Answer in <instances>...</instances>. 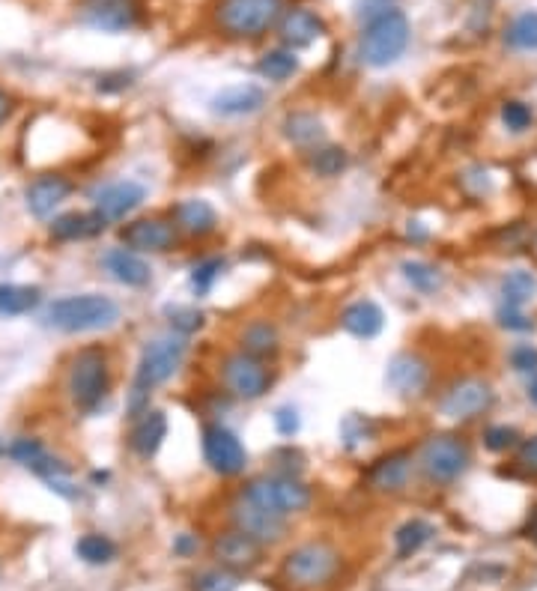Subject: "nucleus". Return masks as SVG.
<instances>
[{
	"mask_svg": "<svg viewBox=\"0 0 537 591\" xmlns=\"http://www.w3.org/2000/svg\"><path fill=\"white\" fill-rule=\"evenodd\" d=\"M284 12L287 0H215L212 21L227 39H260Z\"/></svg>",
	"mask_w": 537,
	"mask_h": 591,
	"instance_id": "7ed1b4c3",
	"label": "nucleus"
},
{
	"mask_svg": "<svg viewBox=\"0 0 537 591\" xmlns=\"http://www.w3.org/2000/svg\"><path fill=\"white\" fill-rule=\"evenodd\" d=\"M105 230V221L96 212H63L51 221L48 233L57 242H78V239H93L96 233Z\"/></svg>",
	"mask_w": 537,
	"mask_h": 591,
	"instance_id": "cd10ccee",
	"label": "nucleus"
},
{
	"mask_svg": "<svg viewBox=\"0 0 537 591\" xmlns=\"http://www.w3.org/2000/svg\"><path fill=\"white\" fill-rule=\"evenodd\" d=\"M266 105V90L257 84H233L212 96V114L218 117H251Z\"/></svg>",
	"mask_w": 537,
	"mask_h": 591,
	"instance_id": "5701e85b",
	"label": "nucleus"
},
{
	"mask_svg": "<svg viewBox=\"0 0 537 591\" xmlns=\"http://www.w3.org/2000/svg\"><path fill=\"white\" fill-rule=\"evenodd\" d=\"M102 269L123 287H147L153 281V266L144 260V254L129 248H108L102 254Z\"/></svg>",
	"mask_w": 537,
	"mask_h": 591,
	"instance_id": "412c9836",
	"label": "nucleus"
},
{
	"mask_svg": "<svg viewBox=\"0 0 537 591\" xmlns=\"http://www.w3.org/2000/svg\"><path fill=\"white\" fill-rule=\"evenodd\" d=\"M502 296H505V305H511V308L529 305L537 296V278L529 269H511L502 278Z\"/></svg>",
	"mask_w": 537,
	"mask_h": 591,
	"instance_id": "72a5a7b5",
	"label": "nucleus"
},
{
	"mask_svg": "<svg viewBox=\"0 0 537 591\" xmlns=\"http://www.w3.org/2000/svg\"><path fill=\"white\" fill-rule=\"evenodd\" d=\"M499 326L508 329V332H532V329H535V320H529V317L523 314V308L505 305V308L499 311Z\"/></svg>",
	"mask_w": 537,
	"mask_h": 591,
	"instance_id": "c03bdc74",
	"label": "nucleus"
},
{
	"mask_svg": "<svg viewBox=\"0 0 537 591\" xmlns=\"http://www.w3.org/2000/svg\"><path fill=\"white\" fill-rule=\"evenodd\" d=\"M72 195V180L63 177V174H42L36 177L27 192H24V200H27V209L36 215V218H48L54 215V209Z\"/></svg>",
	"mask_w": 537,
	"mask_h": 591,
	"instance_id": "4be33fe9",
	"label": "nucleus"
},
{
	"mask_svg": "<svg viewBox=\"0 0 537 591\" xmlns=\"http://www.w3.org/2000/svg\"><path fill=\"white\" fill-rule=\"evenodd\" d=\"M508 362L517 374H535L537 371V347L532 344H517L508 353Z\"/></svg>",
	"mask_w": 537,
	"mask_h": 591,
	"instance_id": "37998d69",
	"label": "nucleus"
},
{
	"mask_svg": "<svg viewBox=\"0 0 537 591\" xmlns=\"http://www.w3.org/2000/svg\"><path fill=\"white\" fill-rule=\"evenodd\" d=\"M412 475H415V454L406 448H397L370 463V469L364 472V484L373 493H403Z\"/></svg>",
	"mask_w": 537,
	"mask_h": 591,
	"instance_id": "ddd939ff",
	"label": "nucleus"
},
{
	"mask_svg": "<svg viewBox=\"0 0 537 591\" xmlns=\"http://www.w3.org/2000/svg\"><path fill=\"white\" fill-rule=\"evenodd\" d=\"M502 123H505V129H508V132L523 135L526 129H532L535 114H532V108H529L526 102L511 99V102H505V105H502Z\"/></svg>",
	"mask_w": 537,
	"mask_h": 591,
	"instance_id": "ea45409f",
	"label": "nucleus"
},
{
	"mask_svg": "<svg viewBox=\"0 0 537 591\" xmlns=\"http://www.w3.org/2000/svg\"><path fill=\"white\" fill-rule=\"evenodd\" d=\"M278 30H281V39H284V48H308L314 45L323 33H326V21L308 9V6H293L281 15L278 21Z\"/></svg>",
	"mask_w": 537,
	"mask_h": 591,
	"instance_id": "aec40b11",
	"label": "nucleus"
},
{
	"mask_svg": "<svg viewBox=\"0 0 537 591\" xmlns=\"http://www.w3.org/2000/svg\"><path fill=\"white\" fill-rule=\"evenodd\" d=\"M168 439V415L162 409H147L144 415L135 418L132 433H129V445L138 457L150 460L159 454V448Z\"/></svg>",
	"mask_w": 537,
	"mask_h": 591,
	"instance_id": "b1692460",
	"label": "nucleus"
},
{
	"mask_svg": "<svg viewBox=\"0 0 537 591\" xmlns=\"http://www.w3.org/2000/svg\"><path fill=\"white\" fill-rule=\"evenodd\" d=\"M517 463H520L526 472L537 475V436L526 439V442L520 445V457H517Z\"/></svg>",
	"mask_w": 537,
	"mask_h": 591,
	"instance_id": "49530a36",
	"label": "nucleus"
},
{
	"mask_svg": "<svg viewBox=\"0 0 537 591\" xmlns=\"http://www.w3.org/2000/svg\"><path fill=\"white\" fill-rule=\"evenodd\" d=\"M239 350L248 353V356H257L263 362L275 359L281 353V335H278L275 323H269V320H251L239 332Z\"/></svg>",
	"mask_w": 537,
	"mask_h": 591,
	"instance_id": "bb28decb",
	"label": "nucleus"
},
{
	"mask_svg": "<svg viewBox=\"0 0 537 591\" xmlns=\"http://www.w3.org/2000/svg\"><path fill=\"white\" fill-rule=\"evenodd\" d=\"M174 550H177L179 556H191V553L197 550V541H194L191 535H179L177 544H174Z\"/></svg>",
	"mask_w": 537,
	"mask_h": 591,
	"instance_id": "de8ad7c7",
	"label": "nucleus"
},
{
	"mask_svg": "<svg viewBox=\"0 0 537 591\" xmlns=\"http://www.w3.org/2000/svg\"><path fill=\"white\" fill-rule=\"evenodd\" d=\"M39 302H42V290H39V287H27V284H0V314H3V317L30 314Z\"/></svg>",
	"mask_w": 537,
	"mask_h": 591,
	"instance_id": "7c9ffc66",
	"label": "nucleus"
},
{
	"mask_svg": "<svg viewBox=\"0 0 537 591\" xmlns=\"http://www.w3.org/2000/svg\"><path fill=\"white\" fill-rule=\"evenodd\" d=\"M6 451H9V457H12L15 463H21V466L33 469V472H36V475H42V478L69 475V469H66L60 460H54V457L48 454V448H45L39 439H33V436H21V439H15Z\"/></svg>",
	"mask_w": 537,
	"mask_h": 591,
	"instance_id": "393cba45",
	"label": "nucleus"
},
{
	"mask_svg": "<svg viewBox=\"0 0 537 591\" xmlns=\"http://www.w3.org/2000/svg\"><path fill=\"white\" fill-rule=\"evenodd\" d=\"M385 383L400 397H421L430 386V368L418 353H400L391 359L385 371Z\"/></svg>",
	"mask_w": 537,
	"mask_h": 591,
	"instance_id": "f3484780",
	"label": "nucleus"
},
{
	"mask_svg": "<svg viewBox=\"0 0 537 591\" xmlns=\"http://www.w3.org/2000/svg\"><path fill=\"white\" fill-rule=\"evenodd\" d=\"M212 553H215L221 568L236 571V574H245V571H251L263 562V544L254 541L251 535L239 532V529H230V532L218 535L215 544H212Z\"/></svg>",
	"mask_w": 537,
	"mask_h": 591,
	"instance_id": "dca6fc26",
	"label": "nucleus"
},
{
	"mask_svg": "<svg viewBox=\"0 0 537 591\" xmlns=\"http://www.w3.org/2000/svg\"><path fill=\"white\" fill-rule=\"evenodd\" d=\"M111 392V362L102 347H84L72 356L69 374H66V394L69 400L93 412Z\"/></svg>",
	"mask_w": 537,
	"mask_h": 591,
	"instance_id": "20e7f679",
	"label": "nucleus"
},
{
	"mask_svg": "<svg viewBox=\"0 0 537 591\" xmlns=\"http://www.w3.org/2000/svg\"><path fill=\"white\" fill-rule=\"evenodd\" d=\"M218 383L236 400H260L272 389L275 374L269 371V365L263 359L236 350V353H227L218 362Z\"/></svg>",
	"mask_w": 537,
	"mask_h": 591,
	"instance_id": "1a4fd4ad",
	"label": "nucleus"
},
{
	"mask_svg": "<svg viewBox=\"0 0 537 591\" xmlns=\"http://www.w3.org/2000/svg\"><path fill=\"white\" fill-rule=\"evenodd\" d=\"M350 165V156L347 150L341 147H332V144H320L314 150H308V168L323 177V180H332V177H341Z\"/></svg>",
	"mask_w": 537,
	"mask_h": 591,
	"instance_id": "473e14b6",
	"label": "nucleus"
},
{
	"mask_svg": "<svg viewBox=\"0 0 537 591\" xmlns=\"http://www.w3.org/2000/svg\"><path fill=\"white\" fill-rule=\"evenodd\" d=\"M185 356H188V338L179 335V332H168V335H159V338L147 341L144 350H141L138 368H135L132 389L153 392V389L165 386L168 380L177 377L179 368L185 365Z\"/></svg>",
	"mask_w": 537,
	"mask_h": 591,
	"instance_id": "39448f33",
	"label": "nucleus"
},
{
	"mask_svg": "<svg viewBox=\"0 0 537 591\" xmlns=\"http://www.w3.org/2000/svg\"><path fill=\"white\" fill-rule=\"evenodd\" d=\"M496 403V392L490 383L478 380V377H466V380H457L448 392L442 394L439 400V412L448 418V421H475L481 418L484 412H490Z\"/></svg>",
	"mask_w": 537,
	"mask_h": 591,
	"instance_id": "9b49d317",
	"label": "nucleus"
},
{
	"mask_svg": "<svg viewBox=\"0 0 537 591\" xmlns=\"http://www.w3.org/2000/svg\"><path fill=\"white\" fill-rule=\"evenodd\" d=\"M12 117V96L6 90H0V126Z\"/></svg>",
	"mask_w": 537,
	"mask_h": 591,
	"instance_id": "09e8293b",
	"label": "nucleus"
},
{
	"mask_svg": "<svg viewBox=\"0 0 537 591\" xmlns=\"http://www.w3.org/2000/svg\"><path fill=\"white\" fill-rule=\"evenodd\" d=\"M403 278L418 290V293H436L442 287V272L424 260H403Z\"/></svg>",
	"mask_w": 537,
	"mask_h": 591,
	"instance_id": "e433bc0d",
	"label": "nucleus"
},
{
	"mask_svg": "<svg viewBox=\"0 0 537 591\" xmlns=\"http://www.w3.org/2000/svg\"><path fill=\"white\" fill-rule=\"evenodd\" d=\"M171 221L179 230V236H191V239H206L218 230V212L209 200L203 197H185L171 206Z\"/></svg>",
	"mask_w": 537,
	"mask_h": 591,
	"instance_id": "6ab92c4d",
	"label": "nucleus"
},
{
	"mask_svg": "<svg viewBox=\"0 0 537 591\" xmlns=\"http://www.w3.org/2000/svg\"><path fill=\"white\" fill-rule=\"evenodd\" d=\"M436 535V526L415 517V520H406L397 532H394V547H397V556L400 559H409L415 556L424 544H430V538Z\"/></svg>",
	"mask_w": 537,
	"mask_h": 591,
	"instance_id": "2f4dec72",
	"label": "nucleus"
},
{
	"mask_svg": "<svg viewBox=\"0 0 537 591\" xmlns=\"http://www.w3.org/2000/svg\"><path fill=\"white\" fill-rule=\"evenodd\" d=\"M338 571H341V553L326 541H311V544L296 547L281 565L284 580L293 589L302 591L329 586L338 577Z\"/></svg>",
	"mask_w": 537,
	"mask_h": 591,
	"instance_id": "423d86ee",
	"label": "nucleus"
},
{
	"mask_svg": "<svg viewBox=\"0 0 537 591\" xmlns=\"http://www.w3.org/2000/svg\"><path fill=\"white\" fill-rule=\"evenodd\" d=\"M299 72V57L293 48H272L257 60V75L272 84H284Z\"/></svg>",
	"mask_w": 537,
	"mask_h": 591,
	"instance_id": "c756f323",
	"label": "nucleus"
},
{
	"mask_svg": "<svg viewBox=\"0 0 537 591\" xmlns=\"http://www.w3.org/2000/svg\"><path fill=\"white\" fill-rule=\"evenodd\" d=\"M230 520H233V529L251 535V538L260 541V544H275V541H281L284 532H287V517H278V514H272V511L260 508V505H254V502L245 499L242 493H239V499L230 505Z\"/></svg>",
	"mask_w": 537,
	"mask_h": 591,
	"instance_id": "4468645a",
	"label": "nucleus"
},
{
	"mask_svg": "<svg viewBox=\"0 0 537 591\" xmlns=\"http://www.w3.org/2000/svg\"><path fill=\"white\" fill-rule=\"evenodd\" d=\"M200 448H203L206 466L221 478H236L248 466V451L242 439L224 424H206L200 433Z\"/></svg>",
	"mask_w": 537,
	"mask_h": 591,
	"instance_id": "9d476101",
	"label": "nucleus"
},
{
	"mask_svg": "<svg viewBox=\"0 0 537 591\" xmlns=\"http://www.w3.org/2000/svg\"><path fill=\"white\" fill-rule=\"evenodd\" d=\"M341 326L358 341H373L385 329V314L373 299H356L341 311Z\"/></svg>",
	"mask_w": 537,
	"mask_h": 591,
	"instance_id": "a878e982",
	"label": "nucleus"
},
{
	"mask_svg": "<svg viewBox=\"0 0 537 591\" xmlns=\"http://www.w3.org/2000/svg\"><path fill=\"white\" fill-rule=\"evenodd\" d=\"M505 42L514 51H537V12H520L508 27H505Z\"/></svg>",
	"mask_w": 537,
	"mask_h": 591,
	"instance_id": "f704fd0d",
	"label": "nucleus"
},
{
	"mask_svg": "<svg viewBox=\"0 0 537 591\" xmlns=\"http://www.w3.org/2000/svg\"><path fill=\"white\" fill-rule=\"evenodd\" d=\"M120 305L111 296L99 293H81V296H63L48 305L45 323L66 335H84V332H102L117 326Z\"/></svg>",
	"mask_w": 537,
	"mask_h": 591,
	"instance_id": "f257e3e1",
	"label": "nucleus"
},
{
	"mask_svg": "<svg viewBox=\"0 0 537 591\" xmlns=\"http://www.w3.org/2000/svg\"><path fill=\"white\" fill-rule=\"evenodd\" d=\"M299 427H302V421H299V412H296L293 406H281V409L275 412V430H278L281 436H296Z\"/></svg>",
	"mask_w": 537,
	"mask_h": 591,
	"instance_id": "a18cd8bd",
	"label": "nucleus"
},
{
	"mask_svg": "<svg viewBox=\"0 0 537 591\" xmlns=\"http://www.w3.org/2000/svg\"><path fill=\"white\" fill-rule=\"evenodd\" d=\"M529 400H532V403L537 406V377L532 380V386H529Z\"/></svg>",
	"mask_w": 537,
	"mask_h": 591,
	"instance_id": "8fccbe9b",
	"label": "nucleus"
},
{
	"mask_svg": "<svg viewBox=\"0 0 537 591\" xmlns=\"http://www.w3.org/2000/svg\"><path fill=\"white\" fill-rule=\"evenodd\" d=\"M138 6L129 0H93L81 9V21L102 33H123L138 24Z\"/></svg>",
	"mask_w": 537,
	"mask_h": 591,
	"instance_id": "a211bd4d",
	"label": "nucleus"
},
{
	"mask_svg": "<svg viewBox=\"0 0 537 591\" xmlns=\"http://www.w3.org/2000/svg\"><path fill=\"white\" fill-rule=\"evenodd\" d=\"M120 239L129 251L138 254H168L179 245V230L171 218H135L120 230Z\"/></svg>",
	"mask_w": 537,
	"mask_h": 591,
	"instance_id": "f8f14e48",
	"label": "nucleus"
},
{
	"mask_svg": "<svg viewBox=\"0 0 537 591\" xmlns=\"http://www.w3.org/2000/svg\"><path fill=\"white\" fill-rule=\"evenodd\" d=\"M409 39H412L409 18L400 9H382V12L370 15L364 33L358 39V57L370 69H385L406 54Z\"/></svg>",
	"mask_w": 537,
	"mask_h": 591,
	"instance_id": "f03ea898",
	"label": "nucleus"
},
{
	"mask_svg": "<svg viewBox=\"0 0 537 591\" xmlns=\"http://www.w3.org/2000/svg\"><path fill=\"white\" fill-rule=\"evenodd\" d=\"M517 442H520V433H517V427H508V424H493V427H487V430H484V445H487L490 451H496V454H502V451H511Z\"/></svg>",
	"mask_w": 537,
	"mask_h": 591,
	"instance_id": "79ce46f5",
	"label": "nucleus"
},
{
	"mask_svg": "<svg viewBox=\"0 0 537 591\" xmlns=\"http://www.w3.org/2000/svg\"><path fill=\"white\" fill-rule=\"evenodd\" d=\"M168 314V320H171V332H179V335H194V332H200L203 329V311H197V308H191V305H174V308H168L165 311Z\"/></svg>",
	"mask_w": 537,
	"mask_h": 591,
	"instance_id": "58836bf2",
	"label": "nucleus"
},
{
	"mask_svg": "<svg viewBox=\"0 0 537 591\" xmlns=\"http://www.w3.org/2000/svg\"><path fill=\"white\" fill-rule=\"evenodd\" d=\"M239 577L236 571H227V568H215V571H203L200 577H194V591H233L239 586Z\"/></svg>",
	"mask_w": 537,
	"mask_h": 591,
	"instance_id": "a19ab883",
	"label": "nucleus"
},
{
	"mask_svg": "<svg viewBox=\"0 0 537 591\" xmlns=\"http://www.w3.org/2000/svg\"><path fill=\"white\" fill-rule=\"evenodd\" d=\"M415 463H418V469L424 472L427 481L454 484L469 469L472 454H469L466 439H460L454 433H433L421 442Z\"/></svg>",
	"mask_w": 537,
	"mask_h": 591,
	"instance_id": "6e6552de",
	"label": "nucleus"
},
{
	"mask_svg": "<svg viewBox=\"0 0 537 591\" xmlns=\"http://www.w3.org/2000/svg\"><path fill=\"white\" fill-rule=\"evenodd\" d=\"M284 138L293 144V147H302V150H314L326 141V129H323V120L311 111H293L284 117Z\"/></svg>",
	"mask_w": 537,
	"mask_h": 591,
	"instance_id": "c85d7f7f",
	"label": "nucleus"
},
{
	"mask_svg": "<svg viewBox=\"0 0 537 591\" xmlns=\"http://www.w3.org/2000/svg\"><path fill=\"white\" fill-rule=\"evenodd\" d=\"M75 553H78V559L87 562V565H108V562L117 559V544H114L108 535L90 532V535H84V538L75 544Z\"/></svg>",
	"mask_w": 537,
	"mask_h": 591,
	"instance_id": "c9c22d12",
	"label": "nucleus"
},
{
	"mask_svg": "<svg viewBox=\"0 0 537 591\" xmlns=\"http://www.w3.org/2000/svg\"><path fill=\"white\" fill-rule=\"evenodd\" d=\"M221 272H224V260H218V257H209V260H200L194 269H191V293L194 296H206L212 287H215V281L221 278Z\"/></svg>",
	"mask_w": 537,
	"mask_h": 591,
	"instance_id": "4c0bfd02",
	"label": "nucleus"
},
{
	"mask_svg": "<svg viewBox=\"0 0 537 591\" xmlns=\"http://www.w3.org/2000/svg\"><path fill=\"white\" fill-rule=\"evenodd\" d=\"M245 499H251L254 505L278 514V517H293V514H302L311 508L314 502V493L308 484H302L296 475H260L254 481L245 484L242 490Z\"/></svg>",
	"mask_w": 537,
	"mask_h": 591,
	"instance_id": "0eeeda50",
	"label": "nucleus"
},
{
	"mask_svg": "<svg viewBox=\"0 0 537 591\" xmlns=\"http://www.w3.org/2000/svg\"><path fill=\"white\" fill-rule=\"evenodd\" d=\"M144 200H147V189L138 180H117V183H108V186L96 189L93 212L105 224H117V221L129 218L135 209H141Z\"/></svg>",
	"mask_w": 537,
	"mask_h": 591,
	"instance_id": "2eb2a0df",
	"label": "nucleus"
}]
</instances>
